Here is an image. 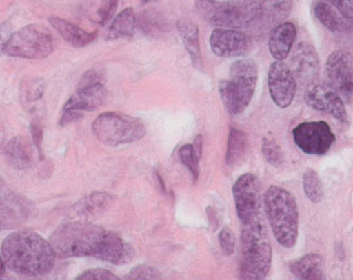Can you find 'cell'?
<instances>
[{
    "label": "cell",
    "mask_w": 353,
    "mask_h": 280,
    "mask_svg": "<svg viewBox=\"0 0 353 280\" xmlns=\"http://www.w3.org/2000/svg\"><path fill=\"white\" fill-rule=\"evenodd\" d=\"M1 256L17 275L41 277L52 271L55 255L50 242L31 230L14 232L3 240Z\"/></svg>",
    "instance_id": "cell-2"
},
{
    "label": "cell",
    "mask_w": 353,
    "mask_h": 280,
    "mask_svg": "<svg viewBox=\"0 0 353 280\" xmlns=\"http://www.w3.org/2000/svg\"><path fill=\"white\" fill-rule=\"evenodd\" d=\"M119 5V0H101V3L97 10V23L100 26H105L112 17Z\"/></svg>",
    "instance_id": "cell-32"
},
{
    "label": "cell",
    "mask_w": 353,
    "mask_h": 280,
    "mask_svg": "<svg viewBox=\"0 0 353 280\" xmlns=\"http://www.w3.org/2000/svg\"><path fill=\"white\" fill-rule=\"evenodd\" d=\"M303 190L307 198L314 204H319L323 201L325 190H323V181L313 169H307L303 177Z\"/></svg>",
    "instance_id": "cell-29"
},
{
    "label": "cell",
    "mask_w": 353,
    "mask_h": 280,
    "mask_svg": "<svg viewBox=\"0 0 353 280\" xmlns=\"http://www.w3.org/2000/svg\"><path fill=\"white\" fill-rule=\"evenodd\" d=\"M211 50L220 58H236L248 52L250 37L238 29L216 28L210 37Z\"/></svg>",
    "instance_id": "cell-13"
},
{
    "label": "cell",
    "mask_w": 353,
    "mask_h": 280,
    "mask_svg": "<svg viewBox=\"0 0 353 280\" xmlns=\"http://www.w3.org/2000/svg\"><path fill=\"white\" fill-rule=\"evenodd\" d=\"M155 174H157V181H159V188H161V192H163V194H165V193H167V188H165V184L163 183V179H161V177L159 173H155Z\"/></svg>",
    "instance_id": "cell-40"
},
{
    "label": "cell",
    "mask_w": 353,
    "mask_h": 280,
    "mask_svg": "<svg viewBox=\"0 0 353 280\" xmlns=\"http://www.w3.org/2000/svg\"><path fill=\"white\" fill-rule=\"evenodd\" d=\"M305 101L310 108L329 114L342 123L348 121V113L345 108V101L332 88H329L323 86H312L305 92Z\"/></svg>",
    "instance_id": "cell-14"
},
{
    "label": "cell",
    "mask_w": 353,
    "mask_h": 280,
    "mask_svg": "<svg viewBox=\"0 0 353 280\" xmlns=\"http://www.w3.org/2000/svg\"><path fill=\"white\" fill-rule=\"evenodd\" d=\"M268 86L274 103L280 108L291 106L297 90V80L291 67L282 61H276L270 67Z\"/></svg>",
    "instance_id": "cell-12"
},
{
    "label": "cell",
    "mask_w": 353,
    "mask_h": 280,
    "mask_svg": "<svg viewBox=\"0 0 353 280\" xmlns=\"http://www.w3.org/2000/svg\"><path fill=\"white\" fill-rule=\"evenodd\" d=\"M32 212L27 199L12 191L1 193V228L11 230L21 226Z\"/></svg>",
    "instance_id": "cell-16"
},
{
    "label": "cell",
    "mask_w": 353,
    "mask_h": 280,
    "mask_svg": "<svg viewBox=\"0 0 353 280\" xmlns=\"http://www.w3.org/2000/svg\"><path fill=\"white\" fill-rule=\"evenodd\" d=\"M262 153L264 159L273 167H278L283 161V154L277 141L270 138H263L262 141Z\"/></svg>",
    "instance_id": "cell-31"
},
{
    "label": "cell",
    "mask_w": 353,
    "mask_h": 280,
    "mask_svg": "<svg viewBox=\"0 0 353 280\" xmlns=\"http://www.w3.org/2000/svg\"><path fill=\"white\" fill-rule=\"evenodd\" d=\"M248 138L245 132L232 128L228 136V151H226V163L230 167L238 165L245 155L248 150Z\"/></svg>",
    "instance_id": "cell-26"
},
{
    "label": "cell",
    "mask_w": 353,
    "mask_h": 280,
    "mask_svg": "<svg viewBox=\"0 0 353 280\" xmlns=\"http://www.w3.org/2000/svg\"><path fill=\"white\" fill-rule=\"evenodd\" d=\"M59 258L92 257L116 266L133 261L135 250L121 237L85 221L65 223L49 238Z\"/></svg>",
    "instance_id": "cell-1"
},
{
    "label": "cell",
    "mask_w": 353,
    "mask_h": 280,
    "mask_svg": "<svg viewBox=\"0 0 353 280\" xmlns=\"http://www.w3.org/2000/svg\"><path fill=\"white\" fill-rule=\"evenodd\" d=\"M296 146L307 155L321 157L328 153L336 137L326 121H307L292 131Z\"/></svg>",
    "instance_id": "cell-10"
},
{
    "label": "cell",
    "mask_w": 353,
    "mask_h": 280,
    "mask_svg": "<svg viewBox=\"0 0 353 280\" xmlns=\"http://www.w3.org/2000/svg\"><path fill=\"white\" fill-rule=\"evenodd\" d=\"M314 14L316 19L323 23L327 29L333 33H340L345 30V23L337 15L336 12L331 7L330 3L325 1H317L314 6Z\"/></svg>",
    "instance_id": "cell-28"
},
{
    "label": "cell",
    "mask_w": 353,
    "mask_h": 280,
    "mask_svg": "<svg viewBox=\"0 0 353 280\" xmlns=\"http://www.w3.org/2000/svg\"><path fill=\"white\" fill-rule=\"evenodd\" d=\"M48 21L53 29L62 37V39H64L72 46L78 47V48L90 44L98 37V31L88 32L78 26L69 23L60 17H49Z\"/></svg>",
    "instance_id": "cell-21"
},
{
    "label": "cell",
    "mask_w": 353,
    "mask_h": 280,
    "mask_svg": "<svg viewBox=\"0 0 353 280\" xmlns=\"http://www.w3.org/2000/svg\"><path fill=\"white\" fill-rule=\"evenodd\" d=\"M327 3L342 14V17L353 21V0H326Z\"/></svg>",
    "instance_id": "cell-37"
},
{
    "label": "cell",
    "mask_w": 353,
    "mask_h": 280,
    "mask_svg": "<svg viewBox=\"0 0 353 280\" xmlns=\"http://www.w3.org/2000/svg\"><path fill=\"white\" fill-rule=\"evenodd\" d=\"M264 206L272 232L280 246L292 248L299 239V212L295 197L287 189L272 185L264 194Z\"/></svg>",
    "instance_id": "cell-4"
},
{
    "label": "cell",
    "mask_w": 353,
    "mask_h": 280,
    "mask_svg": "<svg viewBox=\"0 0 353 280\" xmlns=\"http://www.w3.org/2000/svg\"><path fill=\"white\" fill-rule=\"evenodd\" d=\"M21 100L25 108H30L43 98L44 80L39 77H28L21 82Z\"/></svg>",
    "instance_id": "cell-27"
},
{
    "label": "cell",
    "mask_w": 353,
    "mask_h": 280,
    "mask_svg": "<svg viewBox=\"0 0 353 280\" xmlns=\"http://www.w3.org/2000/svg\"><path fill=\"white\" fill-rule=\"evenodd\" d=\"M114 202L115 197L110 193L94 191L78 201L72 207V210L79 217H97L108 212Z\"/></svg>",
    "instance_id": "cell-19"
},
{
    "label": "cell",
    "mask_w": 353,
    "mask_h": 280,
    "mask_svg": "<svg viewBox=\"0 0 353 280\" xmlns=\"http://www.w3.org/2000/svg\"><path fill=\"white\" fill-rule=\"evenodd\" d=\"M6 159L11 167L25 170L33 163V149L30 140L25 136H17L10 140L5 149Z\"/></svg>",
    "instance_id": "cell-20"
},
{
    "label": "cell",
    "mask_w": 353,
    "mask_h": 280,
    "mask_svg": "<svg viewBox=\"0 0 353 280\" xmlns=\"http://www.w3.org/2000/svg\"><path fill=\"white\" fill-rule=\"evenodd\" d=\"M82 118V110H63L62 117H61L60 124L62 127H66L68 124L74 123Z\"/></svg>",
    "instance_id": "cell-38"
},
{
    "label": "cell",
    "mask_w": 353,
    "mask_h": 280,
    "mask_svg": "<svg viewBox=\"0 0 353 280\" xmlns=\"http://www.w3.org/2000/svg\"><path fill=\"white\" fill-rule=\"evenodd\" d=\"M179 161L183 163L185 167L188 169L189 172L191 173L193 181H196L199 179V174H200V169H199V161H200V157H197L196 152H195L194 147L190 143H186V145L181 146L179 148Z\"/></svg>",
    "instance_id": "cell-30"
},
{
    "label": "cell",
    "mask_w": 353,
    "mask_h": 280,
    "mask_svg": "<svg viewBox=\"0 0 353 280\" xmlns=\"http://www.w3.org/2000/svg\"><path fill=\"white\" fill-rule=\"evenodd\" d=\"M124 278L132 280L161 279V274L155 268L141 264L132 269Z\"/></svg>",
    "instance_id": "cell-33"
},
{
    "label": "cell",
    "mask_w": 353,
    "mask_h": 280,
    "mask_svg": "<svg viewBox=\"0 0 353 280\" xmlns=\"http://www.w3.org/2000/svg\"><path fill=\"white\" fill-rule=\"evenodd\" d=\"M258 82V66L250 59L236 61L230 66V77L219 84V94L228 113H243L255 94Z\"/></svg>",
    "instance_id": "cell-5"
},
{
    "label": "cell",
    "mask_w": 353,
    "mask_h": 280,
    "mask_svg": "<svg viewBox=\"0 0 353 280\" xmlns=\"http://www.w3.org/2000/svg\"><path fill=\"white\" fill-rule=\"evenodd\" d=\"M291 69L297 82L311 86L319 78V58L316 49L307 41H301L294 49Z\"/></svg>",
    "instance_id": "cell-15"
},
{
    "label": "cell",
    "mask_w": 353,
    "mask_h": 280,
    "mask_svg": "<svg viewBox=\"0 0 353 280\" xmlns=\"http://www.w3.org/2000/svg\"><path fill=\"white\" fill-rule=\"evenodd\" d=\"M193 147H194L195 152H196L197 157H202L203 151V137L202 135H197L193 143Z\"/></svg>",
    "instance_id": "cell-39"
},
{
    "label": "cell",
    "mask_w": 353,
    "mask_h": 280,
    "mask_svg": "<svg viewBox=\"0 0 353 280\" xmlns=\"http://www.w3.org/2000/svg\"><path fill=\"white\" fill-rule=\"evenodd\" d=\"M271 241L263 219L242 226L241 258L239 275L241 279L261 280L266 278L272 267Z\"/></svg>",
    "instance_id": "cell-3"
},
{
    "label": "cell",
    "mask_w": 353,
    "mask_h": 280,
    "mask_svg": "<svg viewBox=\"0 0 353 280\" xmlns=\"http://www.w3.org/2000/svg\"><path fill=\"white\" fill-rule=\"evenodd\" d=\"M92 133L97 139L110 147L136 143L147 133L139 118L117 112L101 114L92 123Z\"/></svg>",
    "instance_id": "cell-7"
},
{
    "label": "cell",
    "mask_w": 353,
    "mask_h": 280,
    "mask_svg": "<svg viewBox=\"0 0 353 280\" xmlns=\"http://www.w3.org/2000/svg\"><path fill=\"white\" fill-rule=\"evenodd\" d=\"M136 28V15L133 8H126L115 17L110 29L108 39L133 37Z\"/></svg>",
    "instance_id": "cell-25"
},
{
    "label": "cell",
    "mask_w": 353,
    "mask_h": 280,
    "mask_svg": "<svg viewBox=\"0 0 353 280\" xmlns=\"http://www.w3.org/2000/svg\"><path fill=\"white\" fill-rule=\"evenodd\" d=\"M179 34L183 46L190 55L191 61L196 68H202V55H201L200 39L196 25L188 19H179L177 23Z\"/></svg>",
    "instance_id": "cell-23"
},
{
    "label": "cell",
    "mask_w": 353,
    "mask_h": 280,
    "mask_svg": "<svg viewBox=\"0 0 353 280\" xmlns=\"http://www.w3.org/2000/svg\"><path fill=\"white\" fill-rule=\"evenodd\" d=\"M261 13L259 21L265 25H279L289 17L293 0H260Z\"/></svg>",
    "instance_id": "cell-24"
},
{
    "label": "cell",
    "mask_w": 353,
    "mask_h": 280,
    "mask_svg": "<svg viewBox=\"0 0 353 280\" xmlns=\"http://www.w3.org/2000/svg\"><path fill=\"white\" fill-rule=\"evenodd\" d=\"M326 72L331 88L342 97L345 103H353V55L345 50L331 53Z\"/></svg>",
    "instance_id": "cell-11"
},
{
    "label": "cell",
    "mask_w": 353,
    "mask_h": 280,
    "mask_svg": "<svg viewBox=\"0 0 353 280\" xmlns=\"http://www.w3.org/2000/svg\"><path fill=\"white\" fill-rule=\"evenodd\" d=\"M219 241H220L221 250L225 256H230L234 254V246H236V238L234 232L230 228H225L219 234Z\"/></svg>",
    "instance_id": "cell-34"
},
{
    "label": "cell",
    "mask_w": 353,
    "mask_h": 280,
    "mask_svg": "<svg viewBox=\"0 0 353 280\" xmlns=\"http://www.w3.org/2000/svg\"><path fill=\"white\" fill-rule=\"evenodd\" d=\"M140 1H141V3H143V5H145V3H149L150 0H140Z\"/></svg>",
    "instance_id": "cell-41"
},
{
    "label": "cell",
    "mask_w": 353,
    "mask_h": 280,
    "mask_svg": "<svg viewBox=\"0 0 353 280\" xmlns=\"http://www.w3.org/2000/svg\"><path fill=\"white\" fill-rule=\"evenodd\" d=\"M31 136H32L33 143L39 151L41 159H44V153H43V137H44V130L39 119L33 120L30 126Z\"/></svg>",
    "instance_id": "cell-36"
},
{
    "label": "cell",
    "mask_w": 353,
    "mask_h": 280,
    "mask_svg": "<svg viewBox=\"0 0 353 280\" xmlns=\"http://www.w3.org/2000/svg\"><path fill=\"white\" fill-rule=\"evenodd\" d=\"M1 49L3 53L13 58L41 60L54 50V39L43 26H25L14 32Z\"/></svg>",
    "instance_id": "cell-8"
},
{
    "label": "cell",
    "mask_w": 353,
    "mask_h": 280,
    "mask_svg": "<svg viewBox=\"0 0 353 280\" xmlns=\"http://www.w3.org/2000/svg\"><path fill=\"white\" fill-rule=\"evenodd\" d=\"M197 12L211 25L228 29H246L259 21L260 0H197Z\"/></svg>",
    "instance_id": "cell-6"
},
{
    "label": "cell",
    "mask_w": 353,
    "mask_h": 280,
    "mask_svg": "<svg viewBox=\"0 0 353 280\" xmlns=\"http://www.w3.org/2000/svg\"><path fill=\"white\" fill-rule=\"evenodd\" d=\"M108 99V92L104 82L79 86L76 94L65 103L64 110L94 112L105 106Z\"/></svg>",
    "instance_id": "cell-17"
},
{
    "label": "cell",
    "mask_w": 353,
    "mask_h": 280,
    "mask_svg": "<svg viewBox=\"0 0 353 280\" xmlns=\"http://www.w3.org/2000/svg\"><path fill=\"white\" fill-rule=\"evenodd\" d=\"M78 280H119V277L108 270L92 269L84 272L76 278Z\"/></svg>",
    "instance_id": "cell-35"
},
{
    "label": "cell",
    "mask_w": 353,
    "mask_h": 280,
    "mask_svg": "<svg viewBox=\"0 0 353 280\" xmlns=\"http://www.w3.org/2000/svg\"><path fill=\"white\" fill-rule=\"evenodd\" d=\"M232 195L242 226L262 218L260 181L255 174L245 173L239 177L232 186Z\"/></svg>",
    "instance_id": "cell-9"
},
{
    "label": "cell",
    "mask_w": 353,
    "mask_h": 280,
    "mask_svg": "<svg viewBox=\"0 0 353 280\" xmlns=\"http://www.w3.org/2000/svg\"><path fill=\"white\" fill-rule=\"evenodd\" d=\"M296 34V26L290 21H283L272 29L268 37V50L276 61H285L289 57Z\"/></svg>",
    "instance_id": "cell-18"
},
{
    "label": "cell",
    "mask_w": 353,
    "mask_h": 280,
    "mask_svg": "<svg viewBox=\"0 0 353 280\" xmlns=\"http://www.w3.org/2000/svg\"><path fill=\"white\" fill-rule=\"evenodd\" d=\"M290 271L297 279L321 280L325 278V262L319 254H307L290 264Z\"/></svg>",
    "instance_id": "cell-22"
}]
</instances>
